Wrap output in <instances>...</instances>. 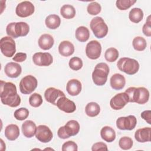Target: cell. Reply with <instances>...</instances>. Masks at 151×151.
Segmentation results:
<instances>
[{"label":"cell","mask_w":151,"mask_h":151,"mask_svg":"<svg viewBox=\"0 0 151 151\" xmlns=\"http://www.w3.org/2000/svg\"><path fill=\"white\" fill-rule=\"evenodd\" d=\"M0 98L4 104L11 107H16L21 103V98L17 93L16 86L11 82L1 81Z\"/></svg>","instance_id":"obj_1"},{"label":"cell","mask_w":151,"mask_h":151,"mask_svg":"<svg viewBox=\"0 0 151 151\" xmlns=\"http://www.w3.org/2000/svg\"><path fill=\"white\" fill-rule=\"evenodd\" d=\"M125 93L129 97V102L136 103L139 104L146 103L149 99V90L143 87H130L126 90Z\"/></svg>","instance_id":"obj_2"},{"label":"cell","mask_w":151,"mask_h":151,"mask_svg":"<svg viewBox=\"0 0 151 151\" xmlns=\"http://www.w3.org/2000/svg\"><path fill=\"white\" fill-rule=\"evenodd\" d=\"M109 67L105 63H98L92 73V79L96 86H101L106 84L109 74Z\"/></svg>","instance_id":"obj_3"},{"label":"cell","mask_w":151,"mask_h":151,"mask_svg":"<svg viewBox=\"0 0 151 151\" xmlns=\"http://www.w3.org/2000/svg\"><path fill=\"white\" fill-rule=\"evenodd\" d=\"M29 31V25L25 22H11L6 28V32L8 36L17 38L19 37L26 36Z\"/></svg>","instance_id":"obj_4"},{"label":"cell","mask_w":151,"mask_h":151,"mask_svg":"<svg viewBox=\"0 0 151 151\" xmlns=\"http://www.w3.org/2000/svg\"><path fill=\"white\" fill-rule=\"evenodd\" d=\"M117 68L121 71L128 75L136 74L139 69V64L137 60L129 57H123L117 63Z\"/></svg>","instance_id":"obj_5"},{"label":"cell","mask_w":151,"mask_h":151,"mask_svg":"<svg viewBox=\"0 0 151 151\" xmlns=\"http://www.w3.org/2000/svg\"><path fill=\"white\" fill-rule=\"evenodd\" d=\"M90 27L94 36L97 38H103L108 33V27L100 17L93 18L90 21Z\"/></svg>","instance_id":"obj_6"},{"label":"cell","mask_w":151,"mask_h":151,"mask_svg":"<svg viewBox=\"0 0 151 151\" xmlns=\"http://www.w3.org/2000/svg\"><path fill=\"white\" fill-rule=\"evenodd\" d=\"M37 85V78L32 75H28L21 80L19 90L21 93L24 94H29L35 90Z\"/></svg>","instance_id":"obj_7"},{"label":"cell","mask_w":151,"mask_h":151,"mask_svg":"<svg viewBox=\"0 0 151 151\" xmlns=\"http://www.w3.org/2000/svg\"><path fill=\"white\" fill-rule=\"evenodd\" d=\"M0 49L4 55L10 58L16 52L15 42L9 36L4 37L0 40Z\"/></svg>","instance_id":"obj_8"},{"label":"cell","mask_w":151,"mask_h":151,"mask_svg":"<svg viewBox=\"0 0 151 151\" xmlns=\"http://www.w3.org/2000/svg\"><path fill=\"white\" fill-rule=\"evenodd\" d=\"M137 119L133 115L120 117L116 120V126L120 130H132L136 126Z\"/></svg>","instance_id":"obj_9"},{"label":"cell","mask_w":151,"mask_h":151,"mask_svg":"<svg viewBox=\"0 0 151 151\" xmlns=\"http://www.w3.org/2000/svg\"><path fill=\"white\" fill-rule=\"evenodd\" d=\"M35 11L34 5L32 2L28 1H25L19 3L15 9V13L17 16L21 18L28 17Z\"/></svg>","instance_id":"obj_10"},{"label":"cell","mask_w":151,"mask_h":151,"mask_svg":"<svg viewBox=\"0 0 151 151\" xmlns=\"http://www.w3.org/2000/svg\"><path fill=\"white\" fill-rule=\"evenodd\" d=\"M101 45L96 40H92L87 43L86 47V54L91 60H96L100 57Z\"/></svg>","instance_id":"obj_11"},{"label":"cell","mask_w":151,"mask_h":151,"mask_svg":"<svg viewBox=\"0 0 151 151\" xmlns=\"http://www.w3.org/2000/svg\"><path fill=\"white\" fill-rule=\"evenodd\" d=\"M129 103V97L125 92L120 93L113 96L110 101V107L116 110L123 109Z\"/></svg>","instance_id":"obj_12"},{"label":"cell","mask_w":151,"mask_h":151,"mask_svg":"<svg viewBox=\"0 0 151 151\" xmlns=\"http://www.w3.org/2000/svg\"><path fill=\"white\" fill-rule=\"evenodd\" d=\"M34 63L38 66H49L53 62V58L49 52H38L32 56Z\"/></svg>","instance_id":"obj_13"},{"label":"cell","mask_w":151,"mask_h":151,"mask_svg":"<svg viewBox=\"0 0 151 151\" xmlns=\"http://www.w3.org/2000/svg\"><path fill=\"white\" fill-rule=\"evenodd\" d=\"M35 137L42 143H48L52 139V133L47 126L39 125L37 127Z\"/></svg>","instance_id":"obj_14"},{"label":"cell","mask_w":151,"mask_h":151,"mask_svg":"<svg viewBox=\"0 0 151 151\" xmlns=\"http://www.w3.org/2000/svg\"><path fill=\"white\" fill-rule=\"evenodd\" d=\"M64 96H65V94L61 90L54 87L48 88L44 93V97L46 101L55 106H57L59 99Z\"/></svg>","instance_id":"obj_15"},{"label":"cell","mask_w":151,"mask_h":151,"mask_svg":"<svg viewBox=\"0 0 151 151\" xmlns=\"http://www.w3.org/2000/svg\"><path fill=\"white\" fill-rule=\"evenodd\" d=\"M58 108L67 113H73L76 110V106L74 101L70 100L65 96L61 97L57 103Z\"/></svg>","instance_id":"obj_16"},{"label":"cell","mask_w":151,"mask_h":151,"mask_svg":"<svg viewBox=\"0 0 151 151\" xmlns=\"http://www.w3.org/2000/svg\"><path fill=\"white\" fill-rule=\"evenodd\" d=\"M5 74L10 78L18 77L22 72L21 66L14 62H10L7 63L4 68Z\"/></svg>","instance_id":"obj_17"},{"label":"cell","mask_w":151,"mask_h":151,"mask_svg":"<svg viewBox=\"0 0 151 151\" xmlns=\"http://www.w3.org/2000/svg\"><path fill=\"white\" fill-rule=\"evenodd\" d=\"M82 89L81 82L77 79H71L69 80L66 85V90L67 93L72 96H76L78 95Z\"/></svg>","instance_id":"obj_18"},{"label":"cell","mask_w":151,"mask_h":151,"mask_svg":"<svg viewBox=\"0 0 151 151\" xmlns=\"http://www.w3.org/2000/svg\"><path fill=\"white\" fill-rule=\"evenodd\" d=\"M22 132L24 136L27 138L32 137L36 133L37 126L35 123L32 120L25 121L21 127Z\"/></svg>","instance_id":"obj_19"},{"label":"cell","mask_w":151,"mask_h":151,"mask_svg":"<svg viewBox=\"0 0 151 151\" xmlns=\"http://www.w3.org/2000/svg\"><path fill=\"white\" fill-rule=\"evenodd\" d=\"M151 128L149 127L137 129L134 134V138L139 143H145L150 141Z\"/></svg>","instance_id":"obj_20"},{"label":"cell","mask_w":151,"mask_h":151,"mask_svg":"<svg viewBox=\"0 0 151 151\" xmlns=\"http://www.w3.org/2000/svg\"><path fill=\"white\" fill-rule=\"evenodd\" d=\"M110 83L113 89L115 90H120L124 88L126 84V79L123 75L116 73L111 77Z\"/></svg>","instance_id":"obj_21"},{"label":"cell","mask_w":151,"mask_h":151,"mask_svg":"<svg viewBox=\"0 0 151 151\" xmlns=\"http://www.w3.org/2000/svg\"><path fill=\"white\" fill-rule=\"evenodd\" d=\"M38 43L40 48L44 50H48L53 46L54 40L50 34H44L40 36Z\"/></svg>","instance_id":"obj_22"},{"label":"cell","mask_w":151,"mask_h":151,"mask_svg":"<svg viewBox=\"0 0 151 151\" xmlns=\"http://www.w3.org/2000/svg\"><path fill=\"white\" fill-rule=\"evenodd\" d=\"M58 52L62 56H70L74 52V46L69 41H63L59 44Z\"/></svg>","instance_id":"obj_23"},{"label":"cell","mask_w":151,"mask_h":151,"mask_svg":"<svg viewBox=\"0 0 151 151\" xmlns=\"http://www.w3.org/2000/svg\"><path fill=\"white\" fill-rule=\"evenodd\" d=\"M19 135V129L17 124H10L5 129V136L6 138L11 141L16 140Z\"/></svg>","instance_id":"obj_24"},{"label":"cell","mask_w":151,"mask_h":151,"mask_svg":"<svg viewBox=\"0 0 151 151\" xmlns=\"http://www.w3.org/2000/svg\"><path fill=\"white\" fill-rule=\"evenodd\" d=\"M64 127L69 137L77 134L80 128L78 122L75 120H71L67 122Z\"/></svg>","instance_id":"obj_25"},{"label":"cell","mask_w":151,"mask_h":151,"mask_svg":"<svg viewBox=\"0 0 151 151\" xmlns=\"http://www.w3.org/2000/svg\"><path fill=\"white\" fill-rule=\"evenodd\" d=\"M100 136L104 141L110 143L116 139L115 130L110 126H104L100 130Z\"/></svg>","instance_id":"obj_26"},{"label":"cell","mask_w":151,"mask_h":151,"mask_svg":"<svg viewBox=\"0 0 151 151\" xmlns=\"http://www.w3.org/2000/svg\"><path fill=\"white\" fill-rule=\"evenodd\" d=\"M45 23L48 28L55 29L60 27L61 24V19L58 15L56 14H51L46 17Z\"/></svg>","instance_id":"obj_27"},{"label":"cell","mask_w":151,"mask_h":151,"mask_svg":"<svg viewBox=\"0 0 151 151\" xmlns=\"http://www.w3.org/2000/svg\"><path fill=\"white\" fill-rule=\"evenodd\" d=\"M75 35L78 41L83 42L88 40L90 37V32L87 27L84 26H80L76 30Z\"/></svg>","instance_id":"obj_28"},{"label":"cell","mask_w":151,"mask_h":151,"mask_svg":"<svg viewBox=\"0 0 151 151\" xmlns=\"http://www.w3.org/2000/svg\"><path fill=\"white\" fill-rule=\"evenodd\" d=\"M143 18V12L139 8H134L132 9L129 14L130 21L134 23L140 22Z\"/></svg>","instance_id":"obj_29"},{"label":"cell","mask_w":151,"mask_h":151,"mask_svg":"<svg viewBox=\"0 0 151 151\" xmlns=\"http://www.w3.org/2000/svg\"><path fill=\"white\" fill-rule=\"evenodd\" d=\"M76 9L74 7L69 4H65L61 6L60 14L65 19H72L76 15Z\"/></svg>","instance_id":"obj_30"},{"label":"cell","mask_w":151,"mask_h":151,"mask_svg":"<svg viewBox=\"0 0 151 151\" xmlns=\"http://www.w3.org/2000/svg\"><path fill=\"white\" fill-rule=\"evenodd\" d=\"M85 111L88 116L93 117L100 113V107L96 102H90L87 104L85 108Z\"/></svg>","instance_id":"obj_31"},{"label":"cell","mask_w":151,"mask_h":151,"mask_svg":"<svg viewBox=\"0 0 151 151\" xmlns=\"http://www.w3.org/2000/svg\"><path fill=\"white\" fill-rule=\"evenodd\" d=\"M132 45L133 48L135 50L138 51H142L146 48L147 43L146 40L143 37L137 36L133 38Z\"/></svg>","instance_id":"obj_32"},{"label":"cell","mask_w":151,"mask_h":151,"mask_svg":"<svg viewBox=\"0 0 151 151\" xmlns=\"http://www.w3.org/2000/svg\"><path fill=\"white\" fill-rule=\"evenodd\" d=\"M119 57L118 50L113 47L108 48L104 53V58L108 62L113 63L116 61Z\"/></svg>","instance_id":"obj_33"},{"label":"cell","mask_w":151,"mask_h":151,"mask_svg":"<svg viewBox=\"0 0 151 151\" xmlns=\"http://www.w3.org/2000/svg\"><path fill=\"white\" fill-rule=\"evenodd\" d=\"M43 100L41 96L37 93L31 94L29 98V103L33 107H38L42 104Z\"/></svg>","instance_id":"obj_34"},{"label":"cell","mask_w":151,"mask_h":151,"mask_svg":"<svg viewBox=\"0 0 151 151\" xmlns=\"http://www.w3.org/2000/svg\"><path fill=\"white\" fill-rule=\"evenodd\" d=\"M136 2V0H117L116 2V7L120 10H126Z\"/></svg>","instance_id":"obj_35"},{"label":"cell","mask_w":151,"mask_h":151,"mask_svg":"<svg viewBox=\"0 0 151 151\" xmlns=\"http://www.w3.org/2000/svg\"><path fill=\"white\" fill-rule=\"evenodd\" d=\"M68 65L70 68L73 70L78 71L82 68L83 63L80 58L78 57H74L70 60Z\"/></svg>","instance_id":"obj_36"},{"label":"cell","mask_w":151,"mask_h":151,"mask_svg":"<svg viewBox=\"0 0 151 151\" xmlns=\"http://www.w3.org/2000/svg\"><path fill=\"white\" fill-rule=\"evenodd\" d=\"M132 139L127 136L121 137L119 141V146L123 150H129L133 146Z\"/></svg>","instance_id":"obj_37"},{"label":"cell","mask_w":151,"mask_h":151,"mask_svg":"<svg viewBox=\"0 0 151 151\" xmlns=\"http://www.w3.org/2000/svg\"><path fill=\"white\" fill-rule=\"evenodd\" d=\"M101 10V5L97 2L93 1L90 2L87 8L88 13L91 15H96L99 14Z\"/></svg>","instance_id":"obj_38"},{"label":"cell","mask_w":151,"mask_h":151,"mask_svg":"<svg viewBox=\"0 0 151 151\" xmlns=\"http://www.w3.org/2000/svg\"><path fill=\"white\" fill-rule=\"evenodd\" d=\"M14 117L18 120H24L29 116V111L25 107H21L16 110L14 114Z\"/></svg>","instance_id":"obj_39"},{"label":"cell","mask_w":151,"mask_h":151,"mask_svg":"<svg viewBox=\"0 0 151 151\" xmlns=\"http://www.w3.org/2000/svg\"><path fill=\"white\" fill-rule=\"evenodd\" d=\"M63 151H77V145L73 141H67L63 143L62 146Z\"/></svg>","instance_id":"obj_40"},{"label":"cell","mask_w":151,"mask_h":151,"mask_svg":"<svg viewBox=\"0 0 151 151\" xmlns=\"http://www.w3.org/2000/svg\"><path fill=\"white\" fill-rule=\"evenodd\" d=\"M150 16L147 17L146 23L143 25L142 28V31L145 35L147 37L151 36V21H150Z\"/></svg>","instance_id":"obj_41"},{"label":"cell","mask_w":151,"mask_h":151,"mask_svg":"<svg viewBox=\"0 0 151 151\" xmlns=\"http://www.w3.org/2000/svg\"><path fill=\"white\" fill-rule=\"evenodd\" d=\"M91 150L93 151H97V150H107L108 148L106 143L103 142H97L93 144L91 147Z\"/></svg>","instance_id":"obj_42"},{"label":"cell","mask_w":151,"mask_h":151,"mask_svg":"<svg viewBox=\"0 0 151 151\" xmlns=\"http://www.w3.org/2000/svg\"><path fill=\"white\" fill-rule=\"evenodd\" d=\"M27 54L24 52H18L17 53L14 57L12 58V60L14 61L21 63L27 59Z\"/></svg>","instance_id":"obj_43"},{"label":"cell","mask_w":151,"mask_h":151,"mask_svg":"<svg viewBox=\"0 0 151 151\" xmlns=\"http://www.w3.org/2000/svg\"><path fill=\"white\" fill-rule=\"evenodd\" d=\"M140 116L148 124H151V111L150 110L143 111Z\"/></svg>","instance_id":"obj_44"}]
</instances>
